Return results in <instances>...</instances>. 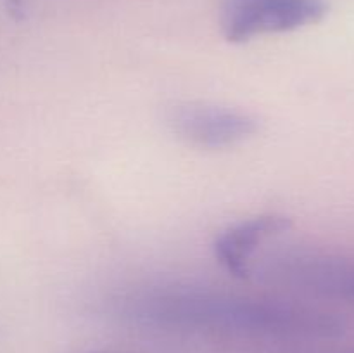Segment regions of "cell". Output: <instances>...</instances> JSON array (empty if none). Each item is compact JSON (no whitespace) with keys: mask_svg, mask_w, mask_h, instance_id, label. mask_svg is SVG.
<instances>
[{"mask_svg":"<svg viewBox=\"0 0 354 353\" xmlns=\"http://www.w3.org/2000/svg\"><path fill=\"white\" fill-rule=\"evenodd\" d=\"M121 314L130 324L221 343H325L341 338L337 314L287 300L242 296L201 287H154L128 296Z\"/></svg>","mask_w":354,"mask_h":353,"instance_id":"1","label":"cell"},{"mask_svg":"<svg viewBox=\"0 0 354 353\" xmlns=\"http://www.w3.org/2000/svg\"><path fill=\"white\" fill-rule=\"evenodd\" d=\"M325 0H223L221 33L232 44L263 35L287 33L317 24L327 16Z\"/></svg>","mask_w":354,"mask_h":353,"instance_id":"2","label":"cell"},{"mask_svg":"<svg viewBox=\"0 0 354 353\" xmlns=\"http://www.w3.org/2000/svg\"><path fill=\"white\" fill-rule=\"evenodd\" d=\"M258 275L273 284L354 303V260L318 251H282L265 258Z\"/></svg>","mask_w":354,"mask_h":353,"instance_id":"3","label":"cell"},{"mask_svg":"<svg viewBox=\"0 0 354 353\" xmlns=\"http://www.w3.org/2000/svg\"><path fill=\"white\" fill-rule=\"evenodd\" d=\"M173 132L203 149H225L254 137L259 123L252 114L206 102L178 104L168 116Z\"/></svg>","mask_w":354,"mask_h":353,"instance_id":"4","label":"cell"},{"mask_svg":"<svg viewBox=\"0 0 354 353\" xmlns=\"http://www.w3.org/2000/svg\"><path fill=\"white\" fill-rule=\"evenodd\" d=\"M290 218L283 215H259L230 225L221 232L213 244V251L220 265L235 277H249L252 258L259 246L290 228Z\"/></svg>","mask_w":354,"mask_h":353,"instance_id":"5","label":"cell"},{"mask_svg":"<svg viewBox=\"0 0 354 353\" xmlns=\"http://www.w3.org/2000/svg\"><path fill=\"white\" fill-rule=\"evenodd\" d=\"M7 2H9L14 9H17V6H19V3H17V0H7Z\"/></svg>","mask_w":354,"mask_h":353,"instance_id":"6","label":"cell"},{"mask_svg":"<svg viewBox=\"0 0 354 353\" xmlns=\"http://www.w3.org/2000/svg\"><path fill=\"white\" fill-rule=\"evenodd\" d=\"M353 353H354V350H353Z\"/></svg>","mask_w":354,"mask_h":353,"instance_id":"7","label":"cell"}]
</instances>
